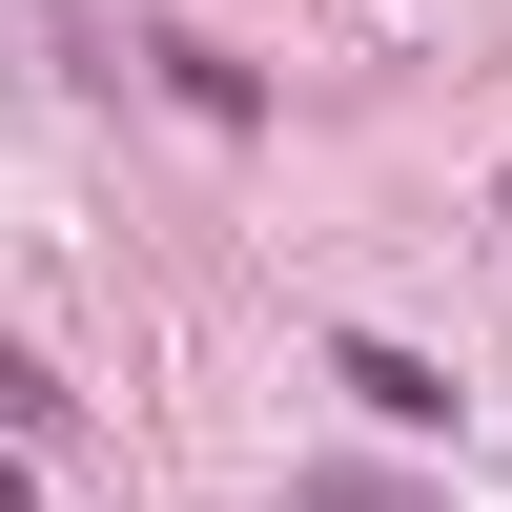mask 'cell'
Listing matches in <instances>:
<instances>
[{"instance_id": "obj_1", "label": "cell", "mask_w": 512, "mask_h": 512, "mask_svg": "<svg viewBox=\"0 0 512 512\" xmlns=\"http://www.w3.org/2000/svg\"><path fill=\"white\" fill-rule=\"evenodd\" d=\"M328 390H349L369 431H451V390H431V369H410V349H328Z\"/></svg>"}, {"instance_id": "obj_4", "label": "cell", "mask_w": 512, "mask_h": 512, "mask_svg": "<svg viewBox=\"0 0 512 512\" xmlns=\"http://www.w3.org/2000/svg\"><path fill=\"white\" fill-rule=\"evenodd\" d=\"M0 512H41V492H21V451H0Z\"/></svg>"}, {"instance_id": "obj_3", "label": "cell", "mask_w": 512, "mask_h": 512, "mask_svg": "<svg viewBox=\"0 0 512 512\" xmlns=\"http://www.w3.org/2000/svg\"><path fill=\"white\" fill-rule=\"evenodd\" d=\"M308 512H410V492H369V472H308Z\"/></svg>"}, {"instance_id": "obj_2", "label": "cell", "mask_w": 512, "mask_h": 512, "mask_svg": "<svg viewBox=\"0 0 512 512\" xmlns=\"http://www.w3.org/2000/svg\"><path fill=\"white\" fill-rule=\"evenodd\" d=\"M62 410H82V390H62V369L21 349V328H0V431H62Z\"/></svg>"}, {"instance_id": "obj_5", "label": "cell", "mask_w": 512, "mask_h": 512, "mask_svg": "<svg viewBox=\"0 0 512 512\" xmlns=\"http://www.w3.org/2000/svg\"><path fill=\"white\" fill-rule=\"evenodd\" d=\"M492 205H512V185H492Z\"/></svg>"}]
</instances>
